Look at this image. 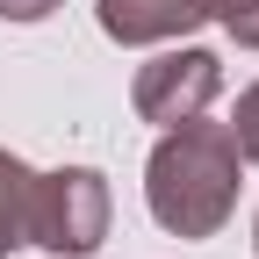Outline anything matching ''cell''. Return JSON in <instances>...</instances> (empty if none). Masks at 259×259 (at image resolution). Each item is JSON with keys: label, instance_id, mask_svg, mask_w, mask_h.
Here are the masks:
<instances>
[{"label": "cell", "instance_id": "obj_8", "mask_svg": "<svg viewBox=\"0 0 259 259\" xmlns=\"http://www.w3.org/2000/svg\"><path fill=\"white\" fill-rule=\"evenodd\" d=\"M194 8H202V22H209V15H216V22H223V29H231V22H238V15H245V8H259V0H194Z\"/></svg>", "mask_w": 259, "mask_h": 259}, {"label": "cell", "instance_id": "obj_7", "mask_svg": "<svg viewBox=\"0 0 259 259\" xmlns=\"http://www.w3.org/2000/svg\"><path fill=\"white\" fill-rule=\"evenodd\" d=\"M58 0H0V22H44Z\"/></svg>", "mask_w": 259, "mask_h": 259}, {"label": "cell", "instance_id": "obj_2", "mask_svg": "<svg viewBox=\"0 0 259 259\" xmlns=\"http://www.w3.org/2000/svg\"><path fill=\"white\" fill-rule=\"evenodd\" d=\"M108 238V180L94 166H58L29 180V245L58 259H87Z\"/></svg>", "mask_w": 259, "mask_h": 259}, {"label": "cell", "instance_id": "obj_6", "mask_svg": "<svg viewBox=\"0 0 259 259\" xmlns=\"http://www.w3.org/2000/svg\"><path fill=\"white\" fill-rule=\"evenodd\" d=\"M223 130H231V144H238V158H259V79L238 94V115L231 122H223Z\"/></svg>", "mask_w": 259, "mask_h": 259}, {"label": "cell", "instance_id": "obj_9", "mask_svg": "<svg viewBox=\"0 0 259 259\" xmlns=\"http://www.w3.org/2000/svg\"><path fill=\"white\" fill-rule=\"evenodd\" d=\"M231 36H238V44H245V51H259V8H245V15H238V22H231Z\"/></svg>", "mask_w": 259, "mask_h": 259}, {"label": "cell", "instance_id": "obj_3", "mask_svg": "<svg viewBox=\"0 0 259 259\" xmlns=\"http://www.w3.org/2000/svg\"><path fill=\"white\" fill-rule=\"evenodd\" d=\"M216 87H223V58L216 51H158L151 65H137V87H130V101H137L144 122L158 130H173V122H194L209 101H216Z\"/></svg>", "mask_w": 259, "mask_h": 259}, {"label": "cell", "instance_id": "obj_10", "mask_svg": "<svg viewBox=\"0 0 259 259\" xmlns=\"http://www.w3.org/2000/svg\"><path fill=\"white\" fill-rule=\"evenodd\" d=\"M252 252H259V223H252Z\"/></svg>", "mask_w": 259, "mask_h": 259}, {"label": "cell", "instance_id": "obj_4", "mask_svg": "<svg viewBox=\"0 0 259 259\" xmlns=\"http://www.w3.org/2000/svg\"><path fill=\"white\" fill-rule=\"evenodd\" d=\"M94 15L115 44H166V36H187L202 8L194 0H94Z\"/></svg>", "mask_w": 259, "mask_h": 259}, {"label": "cell", "instance_id": "obj_1", "mask_svg": "<svg viewBox=\"0 0 259 259\" xmlns=\"http://www.w3.org/2000/svg\"><path fill=\"white\" fill-rule=\"evenodd\" d=\"M238 144L223 122H173L144 166V209L173 238H216L238 209Z\"/></svg>", "mask_w": 259, "mask_h": 259}, {"label": "cell", "instance_id": "obj_5", "mask_svg": "<svg viewBox=\"0 0 259 259\" xmlns=\"http://www.w3.org/2000/svg\"><path fill=\"white\" fill-rule=\"evenodd\" d=\"M29 173L15 151H0V259H8L15 245H29Z\"/></svg>", "mask_w": 259, "mask_h": 259}]
</instances>
